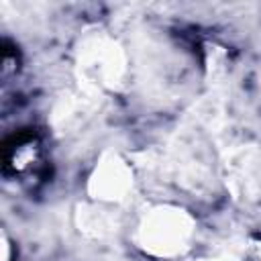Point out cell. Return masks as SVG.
Instances as JSON below:
<instances>
[{
  "instance_id": "7a4b0ae2",
  "label": "cell",
  "mask_w": 261,
  "mask_h": 261,
  "mask_svg": "<svg viewBox=\"0 0 261 261\" xmlns=\"http://www.w3.org/2000/svg\"><path fill=\"white\" fill-rule=\"evenodd\" d=\"M80 77L96 90H116L126 73V53L122 45L106 33L90 35L77 49Z\"/></svg>"
},
{
  "instance_id": "8992f818",
  "label": "cell",
  "mask_w": 261,
  "mask_h": 261,
  "mask_svg": "<svg viewBox=\"0 0 261 261\" xmlns=\"http://www.w3.org/2000/svg\"><path fill=\"white\" fill-rule=\"evenodd\" d=\"M241 257L243 261H261V234H251L245 239Z\"/></svg>"
},
{
  "instance_id": "277c9868",
  "label": "cell",
  "mask_w": 261,
  "mask_h": 261,
  "mask_svg": "<svg viewBox=\"0 0 261 261\" xmlns=\"http://www.w3.org/2000/svg\"><path fill=\"white\" fill-rule=\"evenodd\" d=\"M75 226L86 239L102 241L112 237L120 228V216L118 206H108L100 202H84L75 208Z\"/></svg>"
},
{
  "instance_id": "9c48e42d",
  "label": "cell",
  "mask_w": 261,
  "mask_h": 261,
  "mask_svg": "<svg viewBox=\"0 0 261 261\" xmlns=\"http://www.w3.org/2000/svg\"><path fill=\"white\" fill-rule=\"evenodd\" d=\"M0 245H2V261H12V241L6 230H2Z\"/></svg>"
},
{
  "instance_id": "ba28073f",
  "label": "cell",
  "mask_w": 261,
  "mask_h": 261,
  "mask_svg": "<svg viewBox=\"0 0 261 261\" xmlns=\"http://www.w3.org/2000/svg\"><path fill=\"white\" fill-rule=\"evenodd\" d=\"M198 261H243L241 253H228V251H218V253H210L200 257Z\"/></svg>"
},
{
  "instance_id": "6da1fadb",
  "label": "cell",
  "mask_w": 261,
  "mask_h": 261,
  "mask_svg": "<svg viewBox=\"0 0 261 261\" xmlns=\"http://www.w3.org/2000/svg\"><path fill=\"white\" fill-rule=\"evenodd\" d=\"M196 216L173 202H155L143 208L133 226L130 243L143 255L157 261H175L186 257L196 243Z\"/></svg>"
},
{
  "instance_id": "3957f363",
  "label": "cell",
  "mask_w": 261,
  "mask_h": 261,
  "mask_svg": "<svg viewBox=\"0 0 261 261\" xmlns=\"http://www.w3.org/2000/svg\"><path fill=\"white\" fill-rule=\"evenodd\" d=\"M135 169L118 151H104L92 165L86 179L88 200L120 206L135 192Z\"/></svg>"
},
{
  "instance_id": "52a82bcc",
  "label": "cell",
  "mask_w": 261,
  "mask_h": 261,
  "mask_svg": "<svg viewBox=\"0 0 261 261\" xmlns=\"http://www.w3.org/2000/svg\"><path fill=\"white\" fill-rule=\"evenodd\" d=\"M16 69H18V59H16V53H12V51H4L2 53V77L4 80H8L12 73H16Z\"/></svg>"
},
{
  "instance_id": "5b68a950",
  "label": "cell",
  "mask_w": 261,
  "mask_h": 261,
  "mask_svg": "<svg viewBox=\"0 0 261 261\" xmlns=\"http://www.w3.org/2000/svg\"><path fill=\"white\" fill-rule=\"evenodd\" d=\"M43 163V143L35 135L16 137L4 151V169L14 177L35 173Z\"/></svg>"
}]
</instances>
